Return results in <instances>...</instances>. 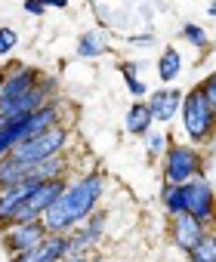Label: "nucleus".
<instances>
[{
  "label": "nucleus",
  "instance_id": "obj_22",
  "mask_svg": "<svg viewBox=\"0 0 216 262\" xmlns=\"http://www.w3.org/2000/svg\"><path fill=\"white\" fill-rule=\"evenodd\" d=\"M124 80H127V90H130V96H133L136 102H142V99L148 96V86H145L136 74H124Z\"/></svg>",
  "mask_w": 216,
  "mask_h": 262
},
{
  "label": "nucleus",
  "instance_id": "obj_15",
  "mask_svg": "<svg viewBox=\"0 0 216 262\" xmlns=\"http://www.w3.org/2000/svg\"><path fill=\"white\" fill-rule=\"evenodd\" d=\"M179 74H182V56H179V50L176 47H164V53L158 59V77L164 83H173Z\"/></svg>",
  "mask_w": 216,
  "mask_h": 262
},
{
  "label": "nucleus",
  "instance_id": "obj_19",
  "mask_svg": "<svg viewBox=\"0 0 216 262\" xmlns=\"http://www.w3.org/2000/svg\"><path fill=\"white\" fill-rule=\"evenodd\" d=\"M182 37H185V40H188L191 47H198V50H201V47L207 43V31H204L201 25H195V22L182 25Z\"/></svg>",
  "mask_w": 216,
  "mask_h": 262
},
{
  "label": "nucleus",
  "instance_id": "obj_6",
  "mask_svg": "<svg viewBox=\"0 0 216 262\" xmlns=\"http://www.w3.org/2000/svg\"><path fill=\"white\" fill-rule=\"evenodd\" d=\"M185 213L201 219L204 225L216 219V198H213V185L207 176H198L185 185Z\"/></svg>",
  "mask_w": 216,
  "mask_h": 262
},
{
  "label": "nucleus",
  "instance_id": "obj_25",
  "mask_svg": "<svg viewBox=\"0 0 216 262\" xmlns=\"http://www.w3.org/2000/svg\"><path fill=\"white\" fill-rule=\"evenodd\" d=\"M210 16H216V4H213V7H210Z\"/></svg>",
  "mask_w": 216,
  "mask_h": 262
},
{
  "label": "nucleus",
  "instance_id": "obj_4",
  "mask_svg": "<svg viewBox=\"0 0 216 262\" xmlns=\"http://www.w3.org/2000/svg\"><path fill=\"white\" fill-rule=\"evenodd\" d=\"M65 142H68V129L59 123V126L47 129V133H40V136L16 145L13 148V158L22 161V164H28V167H37V164H44L50 158H59L65 151Z\"/></svg>",
  "mask_w": 216,
  "mask_h": 262
},
{
  "label": "nucleus",
  "instance_id": "obj_11",
  "mask_svg": "<svg viewBox=\"0 0 216 262\" xmlns=\"http://www.w3.org/2000/svg\"><path fill=\"white\" fill-rule=\"evenodd\" d=\"M40 182L37 179H28V182H22V185H13V188H0V225H10L13 222V216H16V210L28 201V194L37 188Z\"/></svg>",
  "mask_w": 216,
  "mask_h": 262
},
{
  "label": "nucleus",
  "instance_id": "obj_14",
  "mask_svg": "<svg viewBox=\"0 0 216 262\" xmlns=\"http://www.w3.org/2000/svg\"><path fill=\"white\" fill-rule=\"evenodd\" d=\"M102 53H108V34H105L102 28L83 31V34L77 37V56H80V59H96V56H102Z\"/></svg>",
  "mask_w": 216,
  "mask_h": 262
},
{
  "label": "nucleus",
  "instance_id": "obj_5",
  "mask_svg": "<svg viewBox=\"0 0 216 262\" xmlns=\"http://www.w3.org/2000/svg\"><path fill=\"white\" fill-rule=\"evenodd\" d=\"M37 83H40V74H37L34 68H28V65H13V68L7 71V77H4V86H0V114L7 117Z\"/></svg>",
  "mask_w": 216,
  "mask_h": 262
},
{
  "label": "nucleus",
  "instance_id": "obj_3",
  "mask_svg": "<svg viewBox=\"0 0 216 262\" xmlns=\"http://www.w3.org/2000/svg\"><path fill=\"white\" fill-rule=\"evenodd\" d=\"M204 176V158L191 145H170L164 155V185H188Z\"/></svg>",
  "mask_w": 216,
  "mask_h": 262
},
{
  "label": "nucleus",
  "instance_id": "obj_7",
  "mask_svg": "<svg viewBox=\"0 0 216 262\" xmlns=\"http://www.w3.org/2000/svg\"><path fill=\"white\" fill-rule=\"evenodd\" d=\"M47 237H50V231H47V225L40 219L37 222H16V225H7L4 228V241H7V247H10L13 256L40 247Z\"/></svg>",
  "mask_w": 216,
  "mask_h": 262
},
{
  "label": "nucleus",
  "instance_id": "obj_18",
  "mask_svg": "<svg viewBox=\"0 0 216 262\" xmlns=\"http://www.w3.org/2000/svg\"><path fill=\"white\" fill-rule=\"evenodd\" d=\"M188 262H216V234L207 231L201 237V244L188 253Z\"/></svg>",
  "mask_w": 216,
  "mask_h": 262
},
{
  "label": "nucleus",
  "instance_id": "obj_16",
  "mask_svg": "<svg viewBox=\"0 0 216 262\" xmlns=\"http://www.w3.org/2000/svg\"><path fill=\"white\" fill-rule=\"evenodd\" d=\"M65 173H68V161L59 155V158H50V161L37 164L34 173H31V179H37V182H53V179H65Z\"/></svg>",
  "mask_w": 216,
  "mask_h": 262
},
{
  "label": "nucleus",
  "instance_id": "obj_24",
  "mask_svg": "<svg viewBox=\"0 0 216 262\" xmlns=\"http://www.w3.org/2000/svg\"><path fill=\"white\" fill-rule=\"evenodd\" d=\"M22 10H25V13H31V16H44V7H40V4H25Z\"/></svg>",
  "mask_w": 216,
  "mask_h": 262
},
{
  "label": "nucleus",
  "instance_id": "obj_12",
  "mask_svg": "<svg viewBox=\"0 0 216 262\" xmlns=\"http://www.w3.org/2000/svg\"><path fill=\"white\" fill-rule=\"evenodd\" d=\"M152 123H155V117H152L148 102H133L127 108V114H124V126H127L130 136H148L152 133Z\"/></svg>",
  "mask_w": 216,
  "mask_h": 262
},
{
  "label": "nucleus",
  "instance_id": "obj_21",
  "mask_svg": "<svg viewBox=\"0 0 216 262\" xmlns=\"http://www.w3.org/2000/svg\"><path fill=\"white\" fill-rule=\"evenodd\" d=\"M145 148H148V155H161V151L167 155L170 145H167V136L164 133H155V129H152V133L145 136Z\"/></svg>",
  "mask_w": 216,
  "mask_h": 262
},
{
  "label": "nucleus",
  "instance_id": "obj_23",
  "mask_svg": "<svg viewBox=\"0 0 216 262\" xmlns=\"http://www.w3.org/2000/svg\"><path fill=\"white\" fill-rule=\"evenodd\" d=\"M201 90H204V96H207V102H210V108L216 111V71L204 77V83H201Z\"/></svg>",
  "mask_w": 216,
  "mask_h": 262
},
{
  "label": "nucleus",
  "instance_id": "obj_10",
  "mask_svg": "<svg viewBox=\"0 0 216 262\" xmlns=\"http://www.w3.org/2000/svg\"><path fill=\"white\" fill-rule=\"evenodd\" d=\"M182 99H185V93H179V90H170V86L155 90V93L148 96L152 117H155L158 123H170V120L182 111Z\"/></svg>",
  "mask_w": 216,
  "mask_h": 262
},
{
  "label": "nucleus",
  "instance_id": "obj_13",
  "mask_svg": "<svg viewBox=\"0 0 216 262\" xmlns=\"http://www.w3.org/2000/svg\"><path fill=\"white\" fill-rule=\"evenodd\" d=\"M31 173H34V167H28V164L16 161V158L10 155V158L0 161V188L22 185V182H28V179H31Z\"/></svg>",
  "mask_w": 216,
  "mask_h": 262
},
{
  "label": "nucleus",
  "instance_id": "obj_2",
  "mask_svg": "<svg viewBox=\"0 0 216 262\" xmlns=\"http://www.w3.org/2000/svg\"><path fill=\"white\" fill-rule=\"evenodd\" d=\"M179 114H182V129H185V136L191 142L201 145V142H207L216 133V111L210 108V102H207V96H204L201 86H195V90L185 93Z\"/></svg>",
  "mask_w": 216,
  "mask_h": 262
},
{
  "label": "nucleus",
  "instance_id": "obj_20",
  "mask_svg": "<svg viewBox=\"0 0 216 262\" xmlns=\"http://www.w3.org/2000/svg\"><path fill=\"white\" fill-rule=\"evenodd\" d=\"M16 43H19V34H16L13 28H7V25H0V56L13 53V50H16Z\"/></svg>",
  "mask_w": 216,
  "mask_h": 262
},
{
  "label": "nucleus",
  "instance_id": "obj_9",
  "mask_svg": "<svg viewBox=\"0 0 216 262\" xmlns=\"http://www.w3.org/2000/svg\"><path fill=\"white\" fill-rule=\"evenodd\" d=\"M68 256H71L68 234H50L40 247H34V250H28V253L13 256V262H65Z\"/></svg>",
  "mask_w": 216,
  "mask_h": 262
},
{
  "label": "nucleus",
  "instance_id": "obj_17",
  "mask_svg": "<svg viewBox=\"0 0 216 262\" xmlns=\"http://www.w3.org/2000/svg\"><path fill=\"white\" fill-rule=\"evenodd\" d=\"M161 204L167 210V216H182L185 213V185H164L161 191Z\"/></svg>",
  "mask_w": 216,
  "mask_h": 262
},
{
  "label": "nucleus",
  "instance_id": "obj_8",
  "mask_svg": "<svg viewBox=\"0 0 216 262\" xmlns=\"http://www.w3.org/2000/svg\"><path fill=\"white\" fill-rule=\"evenodd\" d=\"M204 234H207V225H204L201 219L188 216V213L173 216V222H170V241H173V247H179L185 256L201 244V237H204Z\"/></svg>",
  "mask_w": 216,
  "mask_h": 262
},
{
  "label": "nucleus",
  "instance_id": "obj_1",
  "mask_svg": "<svg viewBox=\"0 0 216 262\" xmlns=\"http://www.w3.org/2000/svg\"><path fill=\"white\" fill-rule=\"evenodd\" d=\"M102 191H105V176L99 170L68 182V188L62 191V198L44 213V225L50 234H71L77 225H83L93 213H96V204L102 201Z\"/></svg>",
  "mask_w": 216,
  "mask_h": 262
}]
</instances>
